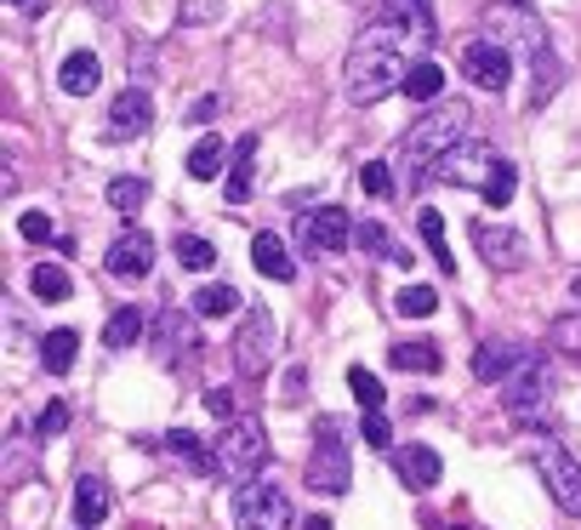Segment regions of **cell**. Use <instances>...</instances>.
Masks as SVG:
<instances>
[{"label": "cell", "instance_id": "6da1fadb", "mask_svg": "<svg viewBox=\"0 0 581 530\" xmlns=\"http://www.w3.org/2000/svg\"><path fill=\"white\" fill-rule=\"evenodd\" d=\"M422 57H428V46L410 35V29H399L376 12V23L348 52V97L354 104H383L388 91H405L410 69H417Z\"/></svg>", "mask_w": 581, "mask_h": 530}, {"label": "cell", "instance_id": "7a4b0ae2", "mask_svg": "<svg viewBox=\"0 0 581 530\" xmlns=\"http://www.w3.org/2000/svg\"><path fill=\"white\" fill-rule=\"evenodd\" d=\"M439 177L456 183V188H473L485 206H507L513 194H519V165L502 160V149H491L485 138H462L439 160Z\"/></svg>", "mask_w": 581, "mask_h": 530}, {"label": "cell", "instance_id": "3957f363", "mask_svg": "<svg viewBox=\"0 0 581 530\" xmlns=\"http://www.w3.org/2000/svg\"><path fill=\"white\" fill-rule=\"evenodd\" d=\"M462 138H467V104H433L417 126L405 131V143H399V172H405L410 183H422L428 172H439V160L451 154Z\"/></svg>", "mask_w": 581, "mask_h": 530}, {"label": "cell", "instance_id": "277c9868", "mask_svg": "<svg viewBox=\"0 0 581 530\" xmlns=\"http://www.w3.org/2000/svg\"><path fill=\"white\" fill-rule=\"evenodd\" d=\"M485 23H491V41H502L513 57H525L530 69H536V97H541L547 80L559 75V57H553V41H547V23H541L530 7H519V0H507V7H491Z\"/></svg>", "mask_w": 581, "mask_h": 530}, {"label": "cell", "instance_id": "5b68a950", "mask_svg": "<svg viewBox=\"0 0 581 530\" xmlns=\"http://www.w3.org/2000/svg\"><path fill=\"white\" fill-rule=\"evenodd\" d=\"M291 496L273 479H246L234 490V530H291Z\"/></svg>", "mask_w": 581, "mask_h": 530}, {"label": "cell", "instance_id": "8992f818", "mask_svg": "<svg viewBox=\"0 0 581 530\" xmlns=\"http://www.w3.org/2000/svg\"><path fill=\"white\" fill-rule=\"evenodd\" d=\"M547 405H553V371H547L541 359H530V366H519L502 382V411L513 422L536 428V417H547Z\"/></svg>", "mask_w": 581, "mask_h": 530}, {"label": "cell", "instance_id": "52a82bcc", "mask_svg": "<svg viewBox=\"0 0 581 530\" xmlns=\"http://www.w3.org/2000/svg\"><path fill=\"white\" fill-rule=\"evenodd\" d=\"M308 485H314L320 496H348V485H354V462H348V445H342V434H336V417H325V428L314 434Z\"/></svg>", "mask_w": 581, "mask_h": 530}, {"label": "cell", "instance_id": "ba28073f", "mask_svg": "<svg viewBox=\"0 0 581 530\" xmlns=\"http://www.w3.org/2000/svg\"><path fill=\"white\" fill-rule=\"evenodd\" d=\"M268 462V434L257 417H234L223 422V440H217V474H257Z\"/></svg>", "mask_w": 581, "mask_h": 530}, {"label": "cell", "instance_id": "9c48e42d", "mask_svg": "<svg viewBox=\"0 0 581 530\" xmlns=\"http://www.w3.org/2000/svg\"><path fill=\"white\" fill-rule=\"evenodd\" d=\"M273 343H280V331H273V314L257 303L246 309V325H239V337H234V366L239 377H262L273 366Z\"/></svg>", "mask_w": 581, "mask_h": 530}, {"label": "cell", "instance_id": "30bf717a", "mask_svg": "<svg viewBox=\"0 0 581 530\" xmlns=\"http://www.w3.org/2000/svg\"><path fill=\"white\" fill-rule=\"evenodd\" d=\"M536 468H541V485H547V496L570 513V519H581V462L559 445V440H547L541 445V456H536Z\"/></svg>", "mask_w": 581, "mask_h": 530}, {"label": "cell", "instance_id": "8fae6325", "mask_svg": "<svg viewBox=\"0 0 581 530\" xmlns=\"http://www.w3.org/2000/svg\"><path fill=\"white\" fill-rule=\"evenodd\" d=\"M462 75L473 80V86H485V91H507L513 86V52L502 46V41H467L462 46Z\"/></svg>", "mask_w": 581, "mask_h": 530}, {"label": "cell", "instance_id": "7c38bea8", "mask_svg": "<svg viewBox=\"0 0 581 530\" xmlns=\"http://www.w3.org/2000/svg\"><path fill=\"white\" fill-rule=\"evenodd\" d=\"M297 235H302V246L308 251H342V246H354V223H348V212L342 206H320V212H302V223H297Z\"/></svg>", "mask_w": 581, "mask_h": 530}, {"label": "cell", "instance_id": "4fadbf2b", "mask_svg": "<svg viewBox=\"0 0 581 530\" xmlns=\"http://www.w3.org/2000/svg\"><path fill=\"white\" fill-rule=\"evenodd\" d=\"M536 359V348H525V343H478V354H473V377L478 382H507L519 366H530Z\"/></svg>", "mask_w": 581, "mask_h": 530}, {"label": "cell", "instance_id": "5bb4252c", "mask_svg": "<svg viewBox=\"0 0 581 530\" xmlns=\"http://www.w3.org/2000/svg\"><path fill=\"white\" fill-rule=\"evenodd\" d=\"M473 240H478V257H485L491 269H502V274L525 269V240L513 235V228H502V223H473Z\"/></svg>", "mask_w": 581, "mask_h": 530}, {"label": "cell", "instance_id": "9a60e30c", "mask_svg": "<svg viewBox=\"0 0 581 530\" xmlns=\"http://www.w3.org/2000/svg\"><path fill=\"white\" fill-rule=\"evenodd\" d=\"M149 269H154V235H143V228H126V235L109 246V274L143 280Z\"/></svg>", "mask_w": 581, "mask_h": 530}, {"label": "cell", "instance_id": "2e32d148", "mask_svg": "<svg viewBox=\"0 0 581 530\" xmlns=\"http://www.w3.org/2000/svg\"><path fill=\"white\" fill-rule=\"evenodd\" d=\"M149 120H154V97L143 86H126L109 104V138H137V131H149Z\"/></svg>", "mask_w": 581, "mask_h": 530}, {"label": "cell", "instance_id": "e0dca14e", "mask_svg": "<svg viewBox=\"0 0 581 530\" xmlns=\"http://www.w3.org/2000/svg\"><path fill=\"white\" fill-rule=\"evenodd\" d=\"M394 474L410 485V490H433L439 485V451L433 445H405V451H394Z\"/></svg>", "mask_w": 581, "mask_h": 530}, {"label": "cell", "instance_id": "ac0fdd59", "mask_svg": "<svg viewBox=\"0 0 581 530\" xmlns=\"http://www.w3.org/2000/svg\"><path fill=\"white\" fill-rule=\"evenodd\" d=\"M109 508H115L109 479H103V474H80L75 479V519H80V530L103 524V519H109Z\"/></svg>", "mask_w": 581, "mask_h": 530}, {"label": "cell", "instance_id": "d6986e66", "mask_svg": "<svg viewBox=\"0 0 581 530\" xmlns=\"http://www.w3.org/2000/svg\"><path fill=\"white\" fill-rule=\"evenodd\" d=\"M251 188H257V138H239V143H234V172H228V194H223V201H228V206H246Z\"/></svg>", "mask_w": 581, "mask_h": 530}, {"label": "cell", "instance_id": "ffe728a7", "mask_svg": "<svg viewBox=\"0 0 581 530\" xmlns=\"http://www.w3.org/2000/svg\"><path fill=\"white\" fill-rule=\"evenodd\" d=\"M57 86H63L68 97H92V91L103 86V63H97L92 52H68L63 69H57Z\"/></svg>", "mask_w": 581, "mask_h": 530}, {"label": "cell", "instance_id": "44dd1931", "mask_svg": "<svg viewBox=\"0 0 581 530\" xmlns=\"http://www.w3.org/2000/svg\"><path fill=\"white\" fill-rule=\"evenodd\" d=\"M383 18L410 29L422 46H433V0H383Z\"/></svg>", "mask_w": 581, "mask_h": 530}, {"label": "cell", "instance_id": "7402d4cb", "mask_svg": "<svg viewBox=\"0 0 581 530\" xmlns=\"http://www.w3.org/2000/svg\"><path fill=\"white\" fill-rule=\"evenodd\" d=\"M251 262H257V274H268V280H291L297 274V262H291V251H286V240H273V235H251Z\"/></svg>", "mask_w": 581, "mask_h": 530}, {"label": "cell", "instance_id": "603a6c76", "mask_svg": "<svg viewBox=\"0 0 581 530\" xmlns=\"http://www.w3.org/2000/svg\"><path fill=\"white\" fill-rule=\"evenodd\" d=\"M75 354H80V331H75V325H57V331H46L41 359H46V371H52V377H63L68 366H75Z\"/></svg>", "mask_w": 581, "mask_h": 530}, {"label": "cell", "instance_id": "cb8c5ba5", "mask_svg": "<svg viewBox=\"0 0 581 530\" xmlns=\"http://www.w3.org/2000/svg\"><path fill=\"white\" fill-rule=\"evenodd\" d=\"M29 291L41 296V303H68V296H75V280H68L63 262H41V269L29 274Z\"/></svg>", "mask_w": 581, "mask_h": 530}, {"label": "cell", "instance_id": "d4e9b609", "mask_svg": "<svg viewBox=\"0 0 581 530\" xmlns=\"http://www.w3.org/2000/svg\"><path fill=\"white\" fill-rule=\"evenodd\" d=\"M165 451H171V456H183L194 474H217V451H205V445L189 434V428H171V434H165Z\"/></svg>", "mask_w": 581, "mask_h": 530}, {"label": "cell", "instance_id": "484cf974", "mask_svg": "<svg viewBox=\"0 0 581 530\" xmlns=\"http://www.w3.org/2000/svg\"><path fill=\"white\" fill-rule=\"evenodd\" d=\"M223 165H228V143H223V138H200V143L189 149V177H200V183H212Z\"/></svg>", "mask_w": 581, "mask_h": 530}, {"label": "cell", "instance_id": "4316f807", "mask_svg": "<svg viewBox=\"0 0 581 530\" xmlns=\"http://www.w3.org/2000/svg\"><path fill=\"white\" fill-rule=\"evenodd\" d=\"M143 314H137V309H115L109 314V331H103V343H109V348H131V343H143Z\"/></svg>", "mask_w": 581, "mask_h": 530}, {"label": "cell", "instance_id": "83f0119b", "mask_svg": "<svg viewBox=\"0 0 581 530\" xmlns=\"http://www.w3.org/2000/svg\"><path fill=\"white\" fill-rule=\"evenodd\" d=\"M109 206H115L120 217H137V212L149 206V183H143V177H115V183H109Z\"/></svg>", "mask_w": 581, "mask_h": 530}, {"label": "cell", "instance_id": "f1b7e54d", "mask_svg": "<svg viewBox=\"0 0 581 530\" xmlns=\"http://www.w3.org/2000/svg\"><path fill=\"white\" fill-rule=\"evenodd\" d=\"M417 228H422V240H428V251H433L439 269H444V274H456V257H451V246H444V217L428 206V212L417 217Z\"/></svg>", "mask_w": 581, "mask_h": 530}, {"label": "cell", "instance_id": "f546056e", "mask_svg": "<svg viewBox=\"0 0 581 530\" xmlns=\"http://www.w3.org/2000/svg\"><path fill=\"white\" fill-rule=\"evenodd\" d=\"M394 309H399L405 320H428V314H439V291H433V285H417V280H410V285L394 296Z\"/></svg>", "mask_w": 581, "mask_h": 530}, {"label": "cell", "instance_id": "4dcf8cb0", "mask_svg": "<svg viewBox=\"0 0 581 530\" xmlns=\"http://www.w3.org/2000/svg\"><path fill=\"white\" fill-rule=\"evenodd\" d=\"M234 309H239V291H234V285H200V291H194V314H205V320L234 314Z\"/></svg>", "mask_w": 581, "mask_h": 530}, {"label": "cell", "instance_id": "1f68e13d", "mask_svg": "<svg viewBox=\"0 0 581 530\" xmlns=\"http://www.w3.org/2000/svg\"><path fill=\"white\" fill-rule=\"evenodd\" d=\"M394 366L399 371H439V348L433 343H394Z\"/></svg>", "mask_w": 581, "mask_h": 530}, {"label": "cell", "instance_id": "d6a6232c", "mask_svg": "<svg viewBox=\"0 0 581 530\" xmlns=\"http://www.w3.org/2000/svg\"><path fill=\"white\" fill-rule=\"evenodd\" d=\"M405 91L410 97H417V104H433V97L444 91V69H439V63H417V69H410V80H405Z\"/></svg>", "mask_w": 581, "mask_h": 530}, {"label": "cell", "instance_id": "836d02e7", "mask_svg": "<svg viewBox=\"0 0 581 530\" xmlns=\"http://www.w3.org/2000/svg\"><path fill=\"white\" fill-rule=\"evenodd\" d=\"M547 343H553L559 354H575L581 359V309H570V314H559L553 325H547Z\"/></svg>", "mask_w": 581, "mask_h": 530}, {"label": "cell", "instance_id": "e575fe53", "mask_svg": "<svg viewBox=\"0 0 581 530\" xmlns=\"http://www.w3.org/2000/svg\"><path fill=\"white\" fill-rule=\"evenodd\" d=\"M354 240L365 246V251H376V257H388V262H410V251H399L394 246V235L383 223H365V228H354Z\"/></svg>", "mask_w": 581, "mask_h": 530}, {"label": "cell", "instance_id": "d590c367", "mask_svg": "<svg viewBox=\"0 0 581 530\" xmlns=\"http://www.w3.org/2000/svg\"><path fill=\"white\" fill-rule=\"evenodd\" d=\"M177 262H183L189 274H205V269L217 262V246L200 240V235H183V240H177Z\"/></svg>", "mask_w": 581, "mask_h": 530}, {"label": "cell", "instance_id": "8d00e7d4", "mask_svg": "<svg viewBox=\"0 0 581 530\" xmlns=\"http://www.w3.org/2000/svg\"><path fill=\"white\" fill-rule=\"evenodd\" d=\"M160 331H165V337L154 343V348H160V359H177V348H189V331H194V320H183L177 309H171V314L160 320Z\"/></svg>", "mask_w": 581, "mask_h": 530}, {"label": "cell", "instance_id": "74e56055", "mask_svg": "<svg viewBox=\"0 0 581 530\" xmlns=\"http://www.w3.org/2000/svg\"><path fill=\"white\" fill-rule=\"evenodd\" d=\"M348 388H354V400H359L365 411H383V400H388V393H383V377H370L365 366H348Z\"/></svg>", "mask_w": 581, "mask_h": 530}, {"label": "cell", "instance_id": "f35d334b", "mask_svg": "<svg viewBox=\"0 0 581 530\" xmlns=\"http://www.w3.org/2000/svg\"><path fill=\"white\" fill-rule=\"evenodd\" d=\"M359 188H365V194H376V201H388V194H394V165H383V160H365Z\"/></svg>", "mask_w": 581, "mask_h": 530}, {"label": "cell", "instance_id": "ab89813d", "mask_svg": "<svg viewBox=\"0 0 581 530\" xmlns=\"http://www.w3.org/2000/svg\"><path fill=\"white\" fill-rule=\"evenodd\" d=\"M63 428H68V405H63V400H52L41 417H34V434H41V440H57Z\"/></svg>", "mask_w": 581, "mask_h": 530}, {"label": "cell", "instance_id": "60d3db41", "mask_svg": "<svg viewBox=\"0 0 581 530\" xmlns=\"http://www.w3.org/2000/svg\"><path fill=\"white\" fill-rule=\"evenodd\" d=\"M18 235L34 240V246H46V240H52V217H46V212H23V217H18Z\"/></svg>", "mask_w": 581, "mask_h": 530}, {"label": "cell", "instance_id": "b9f144b4", "mask_svg": "<svg viewBox=\"0 0 581 530\" xmlns=\"http://www.w3.org/2000/svg\"><path fill=\"white\" fill-rule=\"evenodd\" d=\"M359 434H365V445H388V440H394V428H388V417H383V411H365Z\"/></svg>", "mask_w": 581, "mask_h": 530}, {"label": "cell", "instance_id": "7bdbcfd3", "mask_svg": "<svg viewBox=\"0 0 581 530\" xmlns=\"http://www.w3.org/2000/svg\"><path fill=\"white\" fill-rule=\"evenodd\" d=\"M205 411L223 417V422H234V393H228V388H212V393H205Z\"/></svg>", "mask_w": 581, "mask_h": 530}, {"label": "cell", "instance_id": "ee69618b", "mask_svg": "<svg viewBox=\"0 0 581 530\" xmlns=\"http://www.w3.org/2000/svg\"><path fill=\"white\" fill-rule=\"evenodd\" d=\"M183 18H189V23H212V18H217V0H189Z\"/></svg>", "mask_w": 581, "mask_h": 530}, {"label": "cell", "instance_id": "f6af8a7d", "mask_svg": "<svg viewBox=\"0 0 581 530\" xmlns=\"http://www.w3.org/2000/svg\"><path fill=\"white\" fill-rule=\"evenodd\" d=\"M217 109H223V97H200V104L189 109V120H200V126H205V120H217Z\"/></svg>", "mask_w": 581, "mask_h": 530}, {"label": "cell", "instance_id": "bcb514c9", "mask_svg": "<svg viewBox=\"0 0 581 530\" xmlns=\"http://www.w3.org/2000/svg\"><path fill=\"white\" fill-rule=\"evenodd\" d=\"M12 7H18L23 18H41V12H46V0H12Z\"/></svg>", "mask_w": 581, "mask_h": 530}, {"label": "cell", "instance_id": "7dc6e473", "mask_svg": "<svg viewBox=\"0 0 581 530\" xmlns=\"http://www.w3.org/2000/svg\"><path fill=\"white\" fill-rule=\"evenodd\" d=\"M302 530H336V524H331V513H308V519H302Z\"/></svg>", "mask_w": 581, "mask_h": 530}, {"label": "cell", "instance_id": "c3c4849f", "mask_svg": "<svg viewBox=\"0 0 581 530\" xmlns=\"http://www.w3.org/2000/svg\"><path fill=\"white\" fill-rule=\"evenodd\" d=\"M92 7H97V12H115V0H92Z\"/></svg>", "mask_w": 581, "mask_h": 530}, {"label": "cell", "instance_id": "681fc988", "mask_svg": "<svg viewBox=\"0 0 581 530\" xmlns=\"http://www.w3.org/2000/svg\"><path fill=\"white\" fill-rule=\"evenodd\" d=\"M570 285H575V296H581V274H575V280H570Z\"/></svg>", "mask_w": 581, "mask_h": 530}, {"label": "cell", "instance_id": "f907efd6", "mask_svg": "<svg viewBox=\"0 0 581 530\" xmlns=\"http://www.w3.org/2000/svg\"><path fill=\"white\" fill-rule=\"evenodd\" d=\"M519 7H530V0H519Z\"/></svg>", "mask_w": 581, "mask_h": 530}, {"label": "cell", "instance_id": "816d5d0a", "mask_svg": "<svg viewBox=\"0 0 581 530\" xmlns=\"http://www.w3.org/2000/svg\"><path fill=\"white\" fill-rule=\"evenodd\" d=\"M456 530H467V524H456Z\"/></svg>", "mask_w": 581, "mask_h": 530}]
</instances>
